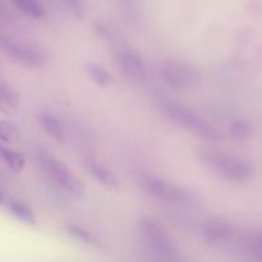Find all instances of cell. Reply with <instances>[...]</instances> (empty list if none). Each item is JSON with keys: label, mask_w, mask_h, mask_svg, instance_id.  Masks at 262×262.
<instances>
[{"label": "cell", "mask_w": 262, "mask_h": 262, "mask_svg": "<svg viewBox=\"0 0 262 262\" xmlns=\"http://www.w3.org/2000/svg\"><path fill=\"white\" fill-rule=\"evenodd\" d=\"M138 225L145 241L156 255L169 261L178 257V248L171 241L168 230L158 220L150 216H142L138 222Z\"/></svg>", "instance_id": "5"}, {"label": "cell", "mask_w": 262, "mask_h": 262, "mask_svg": "<svg viewBox=\"0 0 262 262\" xmlns=\"http://www.w3.org/2000/svg\"><path fill=\"white\" fill-rule=\"evenodd\" d=\"M232 225L220 217H211L202 225V235L210 245H220L233 235Z\"/></svg>", "instance_id": "9"}, {"label": "cell", "mask_w": 262, "mask_h": 262, "mask_svg": "<svg viewBox=\"0 0 262 262\" xmlns=\"http://www.w3.org/2000/svg\"><path fill=\"white\" fill-rule=\"evenodd\" d=\"M38 122H40L42 129L53 140H55L56 142L63 143L66 141V129H64V125L55 115L50 114V113H41L38 115Z\"/></svg>", "instance_id": "12"}, {"label": "cell", "mask_w": 262, "mask_h": 262, "mask_svg": "<svg viewBox=\"0 0 262 262\" xmlns=\"http://www.w3.org/2000/svg\"><path fill=\"white\" fill-rule=\"evenodd\" d=\"M8 210L15 219L25 223V224L33 225L36 223L35 212H33L32 207L26 202L19 201V200H10L8 202Z\"/></svg>", "instance_id": "14"}, {"label": "cell", "mask_w": 262, "mask_h": 262, "mask_svg": "<svg viewBox=\"0 0 262 262\" xmlns=\"http://www.w3.org/2000/svg\"><path fill=\"white\" fill-rule=\"evenodd\" d=\"M7 10H5V8L4 7H3V4H2V3H0V17H2V18H5V17H7Z\"/></svg>", "instance_id": "22"}, {"label": "cell", "mask_w": 262, "mask_h": 262, "mask_svg": "<svg viewBox=\"0 0 262 262\" xmlns=\"http://www.w3.org/2000/svg\"><path fill=\"white\" fill-rule=\"evenodd\" d=\"M20 141V130L10 120L0 119V142L13 145Z\"/></svg>", "instance_id": "19"}, {"label": "cell", "mask_w": 262, "mask_h": 262, "mask_svg": "<svg viewBox=\"0 0 262 262\" xmlns=\"http://www.w3.org/2000/svg\"><path fill=\"white\" fill-rule=\"evenodd\" d=\"M84 166H86V170L89 171L90 176L100 184L104 188L110 189H118L119 188L120 183L118 177L113 173V170H110L106 165L101 163V161L96 160L94 158H89L84 163Z\"/></svg>", "instance_id": "10"}, {"label": "cell", "mask_w": 262, "mask_h": 262, "mask_svg": "<svg viewBox=\"0 0 262 262\" xmlns=\"http://www.w3.org/2000/svg\"><path fill=\"white\" fill-rule=\"evenodd\" d=\"M64 2L76 19H82L84 17L87 10V0H64Z\"/></svg>", "instance_id": "21"}, {"label": "cell", "mask_w": 262, "mask_h": 262, "mask_svg": "<svg viewBox=\"0 0 262 262\" xmlns=\"http://www.w3.org/2000/svg\"><path fill=\"white\" fill-rule=\"evenodd\" d=\"M164 115L178 127L193 133L194 136L210 142H217L222 140V135L216 128L206 122L201 115L189 107L178 104L171 100H164L160 105Z\"/></svg>", "instance_id": "3"}, {"label": "cell", "mask_w": 262, "mask_h": 262, "mask_svg": "<svg viewBox=\"0 0 262 262\" xmlns=\"http://www.w3.org/2000/svg\"><path fill=\"white\" fill-rule=\"evenodd\" d=\"M159 76L165 84L177 91H188L199 82L200 76L193 67L178 59H165L159 64Z\"/></svg>", "instance_id": "6"}, {"label": "cell", "mask_w": 262, "mask_h": 262, "mask_svg": "<svg viewBox=\"0 0 262 262\" xmlns=\"http://www.w3.org/2000/svg\"><path fill=\"white\" fill-rule=\"evenodd\" d=\"M36 160L41 170L60 188L73 196H82L86 191L83 182L74 174V171L60 159L55 158L51 154L38 152Z\"/></svg>", "instance_id": "4"}, {"label": "cell", "mask_w": 262, "mask_h": 262, "mask_svg": "<svg viewBox=\"0 0 262 262\" xmlns=\"http://www.w3.org/2000/svg\"><path fill=\"white\" fill-rule=\"evenodd\" d=\"M197 156L204 165L227 181L245 182L255 176V168L250 161L227 151L202 146L197 150Z\"/></svg>", "instance_id": "1"}, {"label": "cell", "mask_w": 262, "mask_h": 262, "mask_svg": "<svg viewBox=\"0 0 262 262\" xmlns=\"http://www.w3.org/2000/svg\"><path fill=\"white\" fill-rule=\"evenodd\" d=\"M19 107V96L14 90L0 84V113L13 115Z\"/></svg>", "instance_id": "16"}, {"label": "cell", "mask_w": 262, "mask_h": 262, "mask_svg": "<svg viewBox=\"0 0 262 262\" xmlns=\"http://www.w3.org/2000/svg\"><path fill=\"white\" fill-rule=\"evenodd\" d=\"M142 183L148 194L155 197L159 201L168 202L186 209H197L202 205V199L197 192L166 181L161 177L146 174L142 179Z\"/></svg>", "instance_id": "2"}, {"label": "cell", "mask_w": 262, "mask_h": 262, "mask_svg": "<svg viewBox=\"0 0 262 262\" xmlns=\"http://www.w3.org/2000/svg\"><path fill=\"white\" fill-rule=\"evenodd\" d=\"M247 247L251 255L257 261L262 262V234H252L247 238Z\"/></svg>", "instance_id": "20"}, {"label": "cell", "mask_w": 262, "mask_h": 262, "mask_svg": "<svg viewBox=\"0 0 262 262\" xmlns=\"http://www.w3.org/2000/svg\"><path fill=\"white\" fill-rule=\"evenodd\" d=\"M84 69H86V73L90 77V79L101 89H107L114 83V78L107 72V69L96 61H89Z\"/></svg>", "instance_id": "13"}, {"label": "cell", "mask_w": 262, "mask_h": 262, "mask_svg": "<svg viewBox=\"0 0 262 262\" xmlns=\"http://www.w3.org/2000/svg\"><path fill=\"white\" fill-rule=\"evenodd\" d=\"M3 202H4V196H3L2 191H0V205H3Z\"/></svg>", "instance_id": "23"}, {"label": "cell", "mask_w": 262, "mask_h": 262, "mask_svg": "<svg viewBox=\"0 0 262 262\" xmlns=\"http://www.w3.org/2000/svg\"><path fill=\"white\" fill-rule=\"evenodd\" d=\"M123 76L133 86L141 87L147 82V67L138 54L124 51L119 58Z\"/></svg>", "instance_id": "8"}, {"label": "cell", "mask_w": 262, "mask_h": 262, "mask_svg": "<svg viewBox=\"0 0 262 262\" xmlns=\"http://www.w3.org/2000/svg\"><path fill=\"white\" fill-rule=\"evenodd\" d=\"M17 9L33 19H40L45 15V8L41 0H9Z\"/></svg>", "instance_id": "18"}, {"label": "cell", "mask_w": 262, "mask_h": 262, "mask_svg": "<svg viewBox=\"0 0 262 262\" xmlns=\"http://www.w3.org/2000/svg\"><path fill=\"white\" fill-rule=\"evenodd\" d=\"M0 159L13 173H20L26 165V158L19 151L12 150L0 142Z\"/></svg>", "instance_id": "15"}, {"label": "cell", "mask_w": 262, "mask_h": 262, "mask_svg": "<svg viewBox=\"0 0 262 262\" xmlns=\"http://www.w3.org/2000/svg\"><path fill=\"white\" fill-rule=\"evenodd\" d=\"M66 232L68 233V235H71L73 239H76L77 242L82 243V245L87 246V247L95 248V250H104L105 248L102 241L100 239L94 232L89 230L87 228L82 227V225L74 224V223L67 224Z\"/></svg>", "instance_id": "11"}, {"label": "cell", "mask_w": 262, "mask_h": 262, "mask_svg": "<svg viewBox=\"0 0 262 262\" xmlns=\"http://www.w3.org/2000/svg\"><path fill=\"white\" fill-rule=\"evenodd\" d=\"M252 125L250 122L245 119H237L234 122H232L228 128V133H229V137L233 141L239 143L247 142L248 140L252 136Z\"/></svg>", "instance_id": "17"}, {"label": "cell", "mask_w": 262, "mask_h": 262, "mask_svg": "<svg viewBox=\"0 0 262 262\" xmlns=\"http://www.w3.org/2000/svg\"><path fill=\"white\" fill-rule=\"evenodd\" d=\"M0 50L4 51L12 60L26 68L37 69L46 63V54L35 45L15 42L0 35Z\"/></svg>", "instance_id": "7"}]
</instances>
